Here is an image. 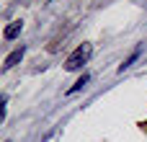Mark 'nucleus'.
Masks as SVG:
<instances>
[{
	"mask_svg": "<svg viewBox=\"0 0 147 142\" xmlns=\"http://www.w3.org/2000/svg\"><path fill=\"white\" fill-rule=\"evenodd\" d=\"M23 54H26V47H21V49L10 52V54H8V60H5V65H3V70H13V67L23 60Z\"/></svg>",
	"mask_w": 147,
	"mask_h": 142,
	"instance_id": "2",
	"label": "nucleus"
},
{
	"mask_svg": "<svg viewBox=\"0 0 147 142\" xmlns=\"http://www.w3.org/2000/svg\"><path fill=\"white\" fill-rule=\"evenodd\" d=\"M90 54H93V44H80L70 57H67V62H65V70H70V72H75V70H80L83 65H88V60H90Z\"/></svg>",
	"mask_w": 147,
	"mask_h": 142,
	"instance_id": "1",
	"label": "nucleus"
},
{
	"mask_svg": "<svg viewBox=\"0 0 147 142\" xmlns=\"http://www.w3.org/2000/svg\"><path fill=\"white\" fill-rule=\"evenodd\" d=\"M8 142H10V140H8Z\"/></svg>",
	"mask_w": 147,
	"mask_h": 142,
	"instance_id": "5",
	"label": "nucleus"
},
{
	"mask_svg": "<svg viewBox=\"0 0 147 142\" xmlns=\"http://www.w3.org/2000/svg\"><path fill=\"white\" fill-rule=\"evenodd\" d=\"M85 83H88V75H83V78H80V80H78V83H75V85H72V88H70L67 93H75V91H80V88H83Z\"/></svg>",
	"mask_w": 147,
	"mask_h": 142,
	"instance_id": "4",
	"label": "nucleus"
},
{
	"mask_svg": "<svg viewBox=\"0 0 147 142\" xmlns=\"http://www.w3.org/2000/svg\"><path fill=\"white\" fill-rule=\"evenodd\" d=\"M21 31H23V21H13V23L5 28V39H16Z\"/></svg>",
	"mask_w": 147,
	"mask_h": 142,
	"instance_id": "3",
	"label": "nucleus"
}]
</instances>
